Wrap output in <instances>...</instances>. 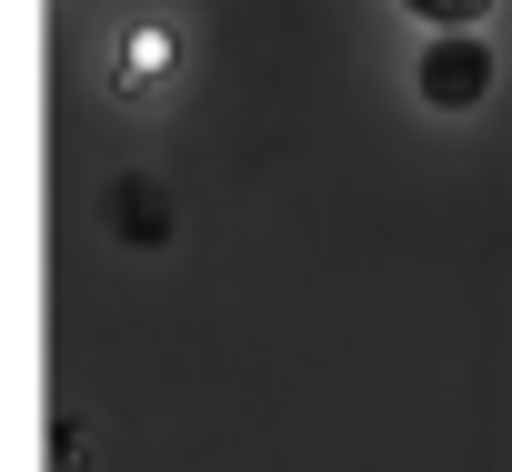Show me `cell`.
Listing matches in <instances>:
<instances>
[{"instance_id":"obj_1","label":"cell","mask_w":512,"mask_h":472,"mask_svg":"<svg viewBox=\"0 0 512 472\" xmlns=\"http://www.w3.org/2000/svg\"><path fill=\"white\" fill-rule=\"evenodd\" d=\"M482 81H492V61H482L472 41H442V51L422 61V91H432V101H472Z\"/></svg>"},{"instance_id":"obj_2","label":"cell","mask_w":512,"mask_h":472,"mask_svg":"<svg viewBox=\"0 0 512 472\" xmlns=\"http://www.w3.org/2000/svg\"><path fill=\"white\" fill-rule=\"evenodd\" d=\"M412 11H432V21H472L482 0H412Z\"/></svg>"}]
</instances>
